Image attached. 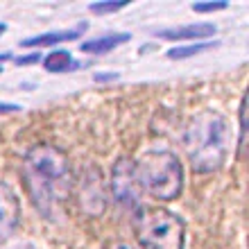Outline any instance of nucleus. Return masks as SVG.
I'll use <instances>...</instances> for the list:
<instances>
[{
  "label": "nucleus",
  "instance_id": "obj_1",
  "mask_svg": "<svg viewBox=\"0 0 249 249\" xmlns=\"http://www.w3.org/2000/svg\"><path fill=\"white\" fill-rule=\"evenodd\" d=\"M23 179L34 209L46 220H57L75 181L68 154L50 143L32 145L23 157Z\"/></svg>",
  "mask_w": 249,
  "mask_h": 249
},
{
  "label": "nucleus",
  "instance_id": "obj_2",
  "mask_svg": "<svg viewBox=\"0 0 249 249\" xmlns=\"http://www.w3.org/2000/svg\"><path fill=\"white\" fill-rule=\"evenodd\" d=\"M231 123L215 109H204L186 123L181 145L188 163L197 175L217 172L227 163L231 152Z\"/></svg>",
  "mask_w": 249,
  "mask_h": 249
},
{
  "label": "nucleus",
  "instance_id": "obj_3",
  "mask_svg": "<svg viewBox=\"0 0 249 249\" xmlns=\"http://www.w3.org/2000/svg\"><path fill=\"white\" fill-rule=\"evenodd\" d=\"M141 193L159 202H172L184 190V165L170 150H150L134 159Z\"/></svg>",
  "mask_w": 249,
  "mask_h": 249
},
{
  "label": "nucleus",
  "instance_id": "obj_4",
  "mask_svg": "<svg viewBox=\"0 0 249 249\" xmlns=\"http://www.w3.org/2000/svg\"><path fill=\"white\" fill-rule=\"evenodd\" d=\"M134 231L143 249H184L186 222L177 213L159 206H141Z\"/></svg>",
  "mask_w": 249,
  "mask_h": 249
},
{
  "label": "nucleus",
  "instance_id": "obj_5",
  "mask_svg": "<svg viewBox=\"0 0 249 249\" xmlns=\"http://www.w3.org/2000/svg\"><path fill=\"white\" fill-rule=\"evenodd\" d=\"M109 193L111 199L118 204L123 211L129 213H138L141 204V186L136 181V170H134V159L120 157L116 159V163L111 168V177H109Z\"/></svg>",
  "mask_w": 249,
  "mask_h": 249
},
{
  "label": "nucleus",
  "instance_id": "obj_6",
  "mask_svg": "<svg viewBox=\"0 0 249 249\" xmlns=\"http://www.w3.org/2000/svg\"><path fill=\"white\" fill-rule=\"evenodd\" d=\"M77 202L82 213L89 217H100L107 211V188H105V179L102 172L95 165H86L82 175H79L77 184Z\"/></svg>",
  "mask_w": 249,
  "mask_h": 249
},
{
  "label": "nucleus",
  "instance_id": "obj_7",
  "mask_svg": "<svg viewBox=\"0 0 249 249\" xmlns=\"http://www.w3.org/2000/svg\"><path fill=\"white\" fill-rule=\"evenodd\" d=\"M20 222V202L12 186L0 181V240H9Z\"/></svg>",
  "mask_w": 249,
  "mask_h": 249
},
{
  "label": "nucleus",
  "instance_id": "obj_8",
  "mask_svg": "<svg viewBox=\"0 0 249 249\" xmlns=\"http://www.w3.org/2000/svg\"><path fill=\"white\" fill-rule=\"evenodd\" d=\"M215 32L217 27L213 23H193V25L163 30V32H159V36L165 41H204L209 36H213Z\"/></svg>",
  "mask_w": 249,
  "mask_h": 249
},
{
  "label": "nucleus",
  "instance_id": "obj_9",
  "mask_svg": "<svg viewBox=\"0 0 249 249\" xmlns=\"http://www.w3.org/2000/svg\"><path fill=\"white\" fill-rule=\"evenodd\" d=\"M129 41V34H109V36H100V39H91V41H84L82 43V53H89V54H107L116 50L118 46L127 43Z\"/></svg>",
  "mask_w": 249,
  "mask_h": 249
},
{
  "label": "nucleus",
  "instance_id": "obj_10",
  "mask_svg": "<svg viewBox=\"0 0 249 249\" xmlns=\"http://www.w3.org/2000/svg\"><path fill=\"white\" fill-rule=\"evenodd\" d=\"M79 30H61V32H46V34H39V36H32V39H25L23 41V48H43V46H54V43H61V41H72L77 39Z\"/></svg>",
  "mask_w": 249,
  "mask_h": 249
},
{
  "label": "nucleus",
  "instance_id": "obj_11",
  "mask_svg": "<svg viewBox=\"0 0 249 249\" xmlns=\"http://www.w3.org/2000/svg\"><path fill=\"white\" fill-rule=\"evenodd\" d=\"M43 66L50 72H64L72 66V54L66 53V50H54V53L43 57Z\"/></svg>",
  "mask_w": 249,
  "mask_h": 249
},
{
  "label": "nucleus",
  "instance_id": "obj_12",
  "mask_svg": "<svg viewBox=\"0 0 249 249\" xmlns=\"http://www.w3.org/2000/svg\"><path fill=\"white\" fill-rule=\"evenodd\" d=\"M211 48H213V43H193V46H184V48H172L168 57L170 59H188V57H195V54L211 50Z\"/></svg>",
  "mask_w": 249,
  "mask_h": 249
},
{
  "label": "nucleus",
  "instance_id": "obj_13",
  "mask_svg": "<svg viewBox=\"0 0 249 249\" xmlns=\"http://www.w3.org/2000/svg\"><path fill=\"white\" fill-rule=\"evenodd\" d=\"M127 5H129L127 0H113V2H93V5H89V9L93 14H113V12H120Z\"/></svg>",
  "mask_w": 249,
  "mask_h": 249
},
{
  "label": "nucleus",
  "instance_id": "obj_14",
  "mask_svg": "<svg viewBox=\"0 0 249 249\" xmlns=\"http://www.w3.org/2000/svg\"><path fill=\"white\" fill-rule=\"evenodd\" d=\"M227 9V2H195L193 12L197 14H211V12H222Z\"/></svg>",
  "mask_w": 249,
  "mask_h": 249
},
{
  "label": "nucleus",
  "instance_id": "obj_15",
  "mask_svg": "<svg viewBox=\"0 0 249 249\" xmlns=\"http://www.w3.org/2000/svg\"><path fill=\"white\" fill-rule=\"evenodd\" d=\"M245 107H247V98L243 95V100H240V111H238V116H240V138H238V150H243L245 131H247V123H245Z\"/></svg>",
  "mask_w": 249,
  "mask_h": 249
},
{
  "label": "nucleus",
  "instance_id": "obj_16",
  "mask_svg": "<svg viewBox=\"0 0 249 249\" xmlns=\"http://www.w3.org/2000/svg\"><path fill=\"white\" fill-rule=\"evenodd\" d=\"M0 249H36V247L32 243H27V240H7Z\"/></svg>",
  "mask_w": 249,
  "mask_h": 249
},
{
  "label": "nucleus",
  "instance_id": "obj_17",
  "mask_svg": "<svg viewBox=\"0 0 249 249\" xmlns=\"http://www.w3.org/2000/svg\"><path fill=\"white\" fill-rule=\"evenodd\" d=\"M18 105H12V102H0V113H14L18 111Z\"/></svg>",
  "mask_w": 249,
  "mask_h": 249
},
{
  "label": "nucleus",
  "instance_id": "obj_18",
  "mask_svg": "<svg viewBox=\"0 0 249 249\" xmlns=\"http://www.w3.org/2000/svg\"><path fill=\"white\" fill-rule=\"evenodd\" d=\"M109 249H136V247H134V245H129V243H123V240H120V243H111V245H109Z\"/></svg>",
  "mask_w": 249,
  "mask_h": 249
},
{
  "label": "nucleus",
  "instance_id": "obj_19",
  "mask_svg": "<svg viewBox=\"0 0 249 249\" xmlns=\"http://www.w3.org/2000/svg\"><path fill=\"white\" fill-rule=\"evenodd\" d=\"M98 82H105V79H116V75H95Z\"/></svg>",
  "mask_w": 249,
  "mask_h": 249
},
{
  "label": "nucleus",
  "instance_id": "obj_20",
  "mask_svg": "<svg viewBox=\"0 0 249 249\" xmlns=\"http://www.w3.org/2000/svg\"><path fill=\"white\" fill-rule=\"evenodd\" d=\"M5 30H7V25H5V23H0V36L5 34Z\"/></svg>",
  "mask_w": 249,
  "mask_h": 249
},
{
  "label": "nucleus",
  "instance_id": "obj_21",
  "mask_svg": "<svg viewBox=\"0 0 249 249\" xmlns=\"http://www.w3.org/2000/svg\"><path fill=\"white\" fill-rule=\"evenodd\" d=\"M5 59H9V54H0V61H5Z\"/></svg>",
  "mask_w": 249,
  "mask_h": 249
},
{
  "label": "nucleus",
  "instance_id": "obj_22",
  "mask_svg": "<svg viewBox=\"0 0 249 249\" xmlns=\"http://www.w3.org/2000/svg\"><path fill=\"white\" fill-rule=\"evenodd\" d=\"M0 72H2V68H0Z\"/></svg>",
  "mask_w": 249,
  "mask_h": 249
}]
</instances>
